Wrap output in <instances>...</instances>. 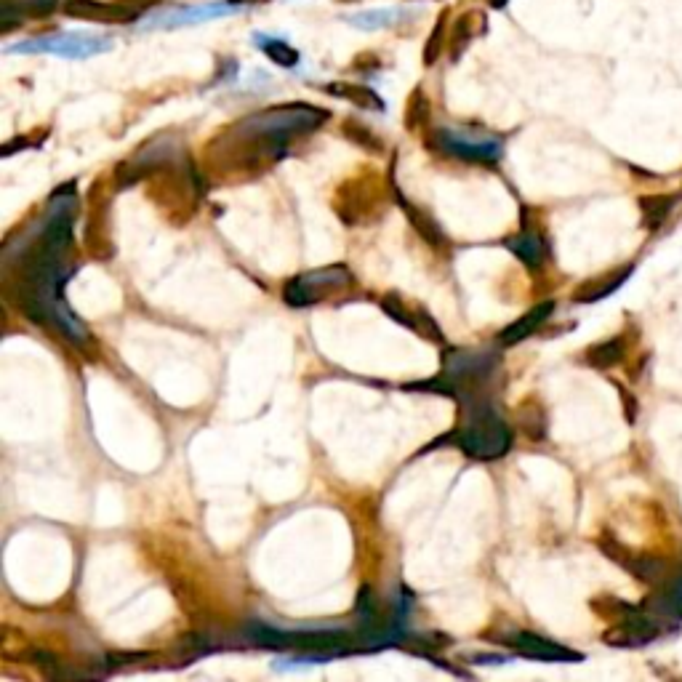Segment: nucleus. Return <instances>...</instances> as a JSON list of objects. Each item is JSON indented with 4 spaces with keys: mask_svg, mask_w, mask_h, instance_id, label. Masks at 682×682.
<instances>
[{
    "mask_svg": "<svg viewBox=\"0 0 682 682\" xmlns=\"http://www.w3.org/2000/svg\"><path fill=\"white\" fill-rule=\"evenodd\" d=\"M331 118L328 110L312 107V104H280V107H267L262 112H254L248 118L238 120L235 128L246 134L275 136V139H291L296 134H310Z\"/></svg>",
    "mask_w": 682,
    "mask_h": 682,
    "instance_id": "nucleus-3",
    "label": "nucleus"
},
{
    "mask_svg": "<svg viewBox=\"0 0 682 682\" xmlns=\"http://www.w3.org/2000/svg\"><path fill=\"white\" fill-rule=\"evenodd\" d=\"M627 355V344L621 336L608 341H600V344H592V347L584 352V360H587L592 368H611V365L621 363Z\"/></svg>",
    "mask_w": 682,
    "mask_h": 682,
    "instance_id": "nucleus-21",
    "label": "nucleus"
},
{
    "mask_svg": "<svg viewBox=\"0 0 682 682\" xmlns=\"http://www.w3.org/2000/svg\"><path fill=\"white\" fill-rule=\"evenodd\" d=\"M491 6L493 8H504L507 6V0H491Z\"/></svg>",
    "mask_w": 682,
    "mask_h": 682,
    "instance_id": "nucleus-31",
    "label": "nucleus"
},
{
    "mask_svg": "<svg viewBox=\"0 0 682 682\" xmlns=\"http://www.w3.org/2000/svg\"><path fill=\"white\" fill-rule=\"evenodd\" d=\"M379 304H381V310L387 312L389 318L395 320V323H400V326H405V328H411V331L416 328V310H408L400 296H395V294L381 296Z\"/></svg>",
    "mask_w": 682,
    "mask_h": 682,
    "instance_id": "nucleus-26",
    "label": "nucleus"
},
{
    "mask_svg": "<svg viewBox=\"0 0 682 682\" xmlns=\"http://www.w3.org/2000/svg\"><path fill=\"white\" fill-rule=\"evenodd\" d=\"M59 8L64 16L99 24H126L139 16V11L123 6V3H102V0H62Z\"/></svg>",
    "mask_w": 682,
    "mask_h": 682,
    "instance_id": "nucleus-12",
    "label": "nucleus"
},
{
    "mask_svg": "<svg viewBox=\"0 0 682 682\" xmlns=\"http://www.w3.org/2000/svg\"><path fill=\"white\" fill-rule=\"evenodd\" d=\"M501 355L496 349H448L443 355V376L453 384V395L459 384L483 379H499Z\"/></svg>",
    "mask_w": 682,
    "mask_h": 682,
    "instance_id": "nucleus-7",
    "label": "nucleus"
},
{
    "mask_svg": "<svg viewBox=\"0 0 682 682\" xmlns=\"http://www.w3.org/2000/svg\"><path fill=\"white\" fill-rule=\"evenodd\" d=\"M376 182H379V179H371V176H368V179H363V190H360V179H352V182H347L344 187H339L334 208L341 222L360 224L365 222V214H373V211L379 208L384 187L379 184L376 190L368 192Z\"/></svg>",
    "mask_w": 682,
    "mask_h": 682,
    "instance_id": "nucleus-9",
    "label": "nucleus"
},
{
    "mask_svg": "<svg viewBox=\"0 0 682 682\" xmlns=\"http://www.w3.org/2000/svg\"><path fill=\"white\" fill-rule=\"evenodd\" d=\"M504 248L520 259L528 270H541V264L547 262V243L539 232L528 227V219L523 214V230L504 240Z\"/></svg>",
    "mask_w": 682,
    "mask_h": 682,
    "instance_id": "nucleus-13",
    "label": "nucleus"
},
{
    "mask_svg": "<svg viewBox=\"0 0 682 682\" xmlns=\"http://www.w3.org/2000/svg\"><path fill=\"white\" fill-rule=\"evenodd\" d=\"M355 286L352 272L344 264H331L323 270H312L307 275H296L283 286V302L288 307H310L334 294H344Z\"/></svg>",
    "mask_w": 682,
    "mask_h": 682,
    "instance_id": "nucleus-4",
    "label": "nucleus"
},
{
    "mask_svg": "<svg viewBox=\"0 0 682 682\" xmlns=\"http://www.w3.org/2000/svg\"><path fill=\"white\" fill-rule=\"evenodd\" d=\"M110 38H94V35H80V32H56L46 38L19 40L14 46H6V54H54L62 59H91V56L112 51Z\"/></svg>",
    "mask_w": 682,
    "mask_h": 682,
    "instance_id": "nucleus-6",
    "label": "nucleus"
},
{
    "mask_svg": "<svg viewBox=\"0 0 682 682\" xmlns=\"http://www.w3.org/2000/svg\"><path fill=\"white\" fill-rule=\"evenodd\" d=\"M443 40H445V14L435 22L432 35H429V40H427V46H424V64H427V67H432V64L440 59V54H443Z\"/></svg>",
    "mask_w": 682,
    "mask_h": 682,
    "instance_id": "nucleus-27",
    "label": "nucleus"
},
{
    "mask_svg": "<svg viewBox=\"0 0 682 682\" xmlns=\"http://www.w3.org/2000/svg\"><path fill=\"white\" fill-rule=\"evenodd\" d=\"M496 643H507L509 648L525 659H536V661H581L584 656L571 648H563V645L552 643L547 637L533 635V632H523V629H512L509 635L499 637Z\"/></svg>",
    "mask_w": 682,
    "mask_h": 682,
    "instance_id": "nucleus-10",
    "label": "nucleus"
},
{
    "mask_svg": "<svg viewBox=\"0 0 682 682\" xmlns=\"http://www.w3.org/2000/svg\"><path fill=\"white\" fill-rule=\"evenodd\" d=\"M118 3H123V6H128V8H134V11H147V8H152L158 0H118Z\"/></svg>",
    "mask_w": 682,
    "mask_h": 682,
    "instance_id": "nucleus-30",
    "label": "nucleus"
},
{
    "mask_svg": "<svg viewBox=\"0 0 682 682\" xmlns=\"http://www.w3.org/2000/svg\"><path fill=\"white\" fill-rule=\"evenodd\" d=\"M403 123L408 131H421L429 123V99L421 86L413 88V94L408 96Z\"/></svg>",
    "mask_w": 682,
    "mask_h": 682,
    "instance_id": "nucleus-23",
    "label": "nucleus"
},
{
    "mask_svg": "<svg viewBox=\"0 0 682 682\" xmlns=\"http://www.w3.org/2000/svg\"><path fill=\"white\" fill-rule=\"evenodd\" d=\"M243 11V3H203V6H184L166 11V14L150 16L144 19V27H184V24H200L211 22V19H224Z\"/></svg>",
    "mask_w": 682,
    "mask_h": 682,
    "instance_id": "nucleus-11",
    "label": "nucleus"
},
{
    "mask_svg": "<svg viewBox=\"0 0 682 682\" xmlns=\"http://www.w3.org/2000/svg\"><path fill=\"white\" fill-rule=\"evenodd\" d=\"M251 43L262 48V54H267L270 62H275L278 67H286V70L296 67L299 59H302V54H299L294 46H288L286 40L270 38V35H264V32H254V35H251Z\"/></svg>",
    "mask_w": 682,
    "mask_h": 682,
    "instance_id": "nucleus-19",
    "label": "nucleus"
},
{
    "mask_svg": "<svg viewBox=\"0 0 682 682\" xmlns=\"http://www.w3.org/2000/svg\"><path fill=\"white\" fill-rule=\"evenodd\" d=\"M326 91L331 96H339V99H347V102H352L355 107H363V110H373V112H384L387 110V104H384V99H381L373 88L368 86H360V83H328Z\"/></svg>",
    "mask_w": 682,
    "mask_h": 682,
    "instance_id": "nucleus-18",
    "label": "nucleus"
},
{
    "mask_svg": "<svg viewBox=\"0 0 682 682\" xmlns=\"http://www.w3.org/2000/svg\"><path fill=\"white\" fill-rule=\"evenodd\" d=\"M405 11L403 8H371V11H357V14L347 16V22L360 30H381V27H395L397 22H403Z\"/></svg>",
    "mask_w": 682,
    "mask_h": 682,
    "instance_id": "nucleus-20",
    "label": "nucleus"
},
{
    "mask_svg": "<svg viewBox=\"0 0 682 682\" xmlns=\"http://www.w3.org/2000/svg\"><path fill=\"white\" fill-rule=\"evenodd\" d=\"M659 635H664V624L659 616L621 605L616 627L605 632V643L616 645V648H637V645L651 643Z\"/></svg>",
    "mask_w": 682,
    "mask_h": 682,
    "instance_id": "nucleus-8",
    "label": "nucleus"
},
{
    "mask_svg": "<svg viewBox=\"0 0 682 682\" xmlns=\"http://www.w3.org/2000/svg\"><path fill=\"white\" fill-rule=\"evenodd\" d=\"M475 14H464L456 19V24L451 27V35H448V46H451L453 59H459L461 51L472 43V22H475Z\"/></svg>",
    "mask_w": 682,
    "mask_h": 682,
    "instance_id": "nucleus-25",
    "label": "nucleus"
},
{
    "mask_svg": "<svg viewBox=\"0 0 682 682\" xmlns=\"http://www.w3.org/2000/svg\"><path fill=\"white\" fill-rule=\"evenodd\" d=\"M461 421L459 427L448 435L437 437L421 453L440 451L443 445H456L475 461H496L507 456L512 448V429L501 419L496 408L493 392H475V395H461Z\"/></svg>",
    "mask_w": 682,
    "mask_h": 682,
    "instance_id": "nucleus-2",
    "label": "nucleus"
},
{
    "mask_svg": "<svg viewBox=\"0 0 682 682\" xmlns=\"http://www.w3.org/2000/svg\"><path fill=\"white\" fill-rule=\"evenodd\" d=\"M22 661L40 669V675L48 680H80V677H96L99 672H88V669H75L67 661H62L56 653L46 651V648H30L22 653Z\"/></svg>",
    "mask_w": 682,
    "mask_h": 682,
    "instance_id": "nucleus-16",
    "label": "nucleus"
},
{
    "mask_svg": "<svg viewBox=\"0 0 682 682\" xmlns=\"http://www.w3.org/2000/svg\"><path fill=\"white\" fill-rule=\"evenodd\" d=\"M517 424L523 427V432L531 440H541V437L547 435V416H544V408L536 400H525L517 408Z\"/></svg>",
    "mask_w": 682,
    "mask_h": 682,
    "instance_id": "nucleus-22",
    "label": "nucleus"
},
{
    "mask_svg": "<svg viewBox=\"0 0 682 682\" xmlns=\"http://www.w3.org/2000/svg\"><path fill=\"white\" fill-rule=\"evenodd\" d=\"M395 198H397V206L403 208L405 216H408V222H411L413 230L419 232V238L424 240V243H429V246L437 248V251H448V248H451V243H448V238H445V232L440 230V224H437L427 211H421L419 206H413L411 200L405 198L403 192L397 190V187H395Z\"/></svg>",
    "mask_w": 682,
    "mask_h": 682,
    "instance_id": "nucleus-14",
    "label": "nucleus"
},
{
    "mask_svg": "<svg viewBox=\"0 0 682 682\" xmlns=\"http://www.w3.org/2000/svg\"><path fill=\"white\" fill-rule=\"evenodd\" d=\"M341 134L347 136L352 144H357V147L373 152V155H381V152H384V142H381L379 136L373 134L368 126H363V123H357V120H344Z\"/></svg>",
    "mask_w": 682,
    "mask_h": 682,
    "instance_id": "nucleus-24",
    "label": "nucleus"
},
{
    "mask_svg": "<svg viewBox=\"0 0 682 682\" xmlns=\"http://www.w3.org/2000/svg\"><path fill=\"white\" fill-rule=\"evenodd\" d=\"M552 312H555V302L536 304L533 310L525 312L523 318L515 320V323H509V326L504 328L499 336H496L499 347H515V344L525 341L528 336H533L541 326H544V323H547Z\"/></svg>",
    "mask_w": 682,
    "mask_h": 682,
    "instance_id": "nucleus-15",
    "label": "nucleus"
},
{
    "mask_svg": "<svg viewBox=\"0 0 682 682\" xmlns=\"http://www.w3.org/2000/svg\"><path fill=\"white\" fill-rule=\"evenodd\" d=\"M56 6H59V0H24L16 8L30 11V16H48L51 11H56Z\"/></svg>",
    "mask_w": 682,
    "mask_h": 682,
    "instance_id": "nucleus-29",
    "label": "nucleus"
},
{
    "mask_svg": "<svg viewBox=\"0 0 682 682\" xmlns=\"http://www.w3.org/2000/svg\"><path fill=\"white\" fill-rule=\"evenodd\" d=\"M632 275V267H621L619 272H611V275H603V278H592L587 283H581L576 291H573V302L589 304V302H600L605 296H611L616 288L624 283V280Z\"/></svg>",
    "mask_w": 682,
    "mask_h": 682,
    "instance_id": "nucleus-17",
    "label": "nucleus"
},
{
    "mask_svg": "<svg viewBox=\"0 0 682 682\" xmlns=\"http://www.w3.org/2000/svg\"><path fill=\"white\" fill-rule=\"evenodd\" d=\"M413 331H416V334H421V336H427V339L437 341V344H443L445 341L440 326H437L435 320H432V315H429L424 307H416V328H413Z\"/></svg>",
    "mask_w": 682,
    "mask_h": 682,
    "instance_id": "nucleus-28",
    "label": "nucleus"
},
{
    "mask_svg": "<svg viewBox=\"0 0 682 682\" xmlns=\"http://www.w3.org/2000/svg\"><path fill=\"white\" fill-rule=\"evenodd\" d=\"M429 150L445 152L453 158L469 160V163H483V166H493L499 163L504 144L499 136H477L459 131V128H435L429 139H424Z\"/></svg>",
    "mask_w": 682,
    "mask_h": 682,
    "instance_id": "nucleus-5",
    "label": "nucleus"
},
{
    "mask_svg": "<svg viewBox=\"0 0 682 682\" xmlns=\"http://www.w3.org/2000/svg\"><path fill=\"white\" fill-rule=\"evenodd\" d=\"M78 211L75 182L51 195L43 219L19 240V251L3 248L6 294L35 326L54 331L72 344L94 347V336L64 302V286L72 272V222Z\"/></svg>",
    "mask_w": 682,
    "mask_h": 682,
    "instance_id": "nucleus-1",
    "label": "nucleus"
}]
</instances>
